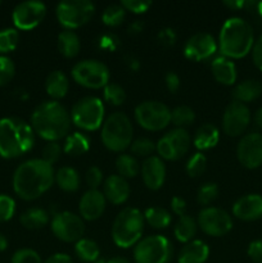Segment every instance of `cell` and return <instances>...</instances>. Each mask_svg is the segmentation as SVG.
Listing matches in <instances>:
<instances>
[{
	"label": "cell",
	"instance_id": "003e7915",
	"mask_svg": "<svg viewBox=\"0 0 262 263\" xmlns=\"http://www.w3.org/2000/svg\"><path fill=\"white\" fill-rule=\"evenodd\" d=\"M0 5H2V2H0Z\"/></svg>",
	"mask_w": 262,
	"mask_h": 263
},
{
	"label": "cell",
	"instance_id": "cb8c5ba5",
	"mask_svg": "<svg viewBox=\"0 0 262 263\" xmlns=\"http://www.w3.org/2000/svg\"><path fill=\"white\" fill-rule=\"evenodd\" d=\"M212 74L217 82L222 85H234L236 81V67L231 59L226 57H216L211 63Z\"/></svg>",
	"mask_w": 262,
	"mask_h": 263
},
{
	"label": "cell",
	"instance_id": "1f68e13d",
	"mask_svg": "<svg viewBox=\"0 0 262 263\" xmlns=\"http://www.w3.org/2000/svg\"><path fill=\"white\" fill-rule=\"evenodd\" d=\"M90 149V139L82 133H73L66 138L63 152L68 156H82Z\"/></svg>",
	"mask_w": 262,
	"mask_h": 263
},
{
	"label": "cell",
	"instance_id": "4dcf8cb0",
	"mask_svg": "<svg viewBox=\"0 0 262 263\" xmlns=\"http://www.w3.org/2000/svg\"><path fill=\"white\" fill-rule=\"evenodd\" d=\"M198 223L192 216L184 215L179 217L176 225L174 228L175 238L180 241V243H189V241L194 240V236L197 234Z\"/></svg>",
	"mask_w": 262,
	"mask_h": 263
},
{
	"label": "cell",
	"instance_id": "11a10c76",
	"mask_svg": "<svg viewBox=\"0 0 262 263\" xmlns=\"http://www.w3.org/2000/svg\"><path fill=\"white\" fill-rule=\"evenodd\" d=\"M158 37L161 43L164 44V45H174L175 41H176V33L171 28H164V30L159 32Z\"/></svg>",
	"mask_w": 262,
	"mask_h": 263
},
{
	"label": "cell",
	"instance_id": "4316f807",
	"mask_svg": "<svg viewBox=\"0 0 262 263\" xmlns=\"http://www.w3.org/2000/svg\"><path fill=\"white\" fill-rule=\"evenodd\" d=\"M262 94V84L258 80H244L236 85L233 90L234 100L240 103H249L256 100Z\"/></svg>",
	"mask_w": 262,
	"mask_h": 263
},
{
	"label": "cell",
	"instance_id": "e0dca14e",
	"mask_svg": "<svg viewBox=\"0 0 262 263\" xmlns=\"http://www.w3.org/2000/svg\"><path fill=\"white\" fill-rule=\"evenodd\" d=\"M236 156L246 168L262 166V135L258 133L247 134L240 139L236 148Z\"/></svg>",
	"mask_w": 262,
	"mask_h": 263
},
{
	"label": "cell",
	"instance_id": "f546056e",
	"mask_svg": "<svg viewBox=\"0 0 262 263\" xmlns=\"http://www.w3.org/2000/svg\"><path fill=\"white\" fill-rule=\"evenodd\" d=\"M20 222L28 230H39L49 223V213L43 208H30L21 215Z\"/></svg>",
	"mask_w": 262,
	"mask_h": 263
},
{
	"label": "cell",
	"instance_id": "8d00e7d4",
	"mask_svg": "<svg viewBox=\"0 0 262 263\" xmlns=\"http://www.w3.org/2000/svg\"><path fill=\"white\" fill-rule=\"evenodd\" d=\"M195 113L188 105H179L171 110V122L174 123L176 127L184 128L185 126H189L194 122Z\"/></svg>",
	"mask_w": 262,
	"mask_h": 263
},
{
	"label": "cell",
	"instance_id": "9c48e42d",
	"mask_svg": "<svg viewBox=\"0 0 262 263\" xmlns=\"http://www.w3.org/2000/svg\"><path fill=\"white\" fill-rule=\"evenodd\" d=\"M95 13V5L90 0H64L57 5L55 15L64 30H76L86 25Z\"/></svg>",
	"mask_w": 262,
	"mask_h": 263
},
{
	"label": "cell",
	"instance_id": "ee69618b",
	"mask_svg": "<svg viewBox=\"0 0 262 263\" xmlns=\"http://www.w3.org/2000/svg\"><path fill=\"white\" fill-rule=\"evenodd\" d=\"M62 152H63V149H62V146L59 145L58 141H49L48 144H46L45 146H44L43 149V161L46 162L48 164H50V166H53L54 163H57V162L59 161V158H61L62 156Z\"/></svg>",
	"mask_w": 262,
	"mask_h": 263
},
{
	"label": "cell",
	"instance_id": "6125c7cd",
	"mask_svg": "<svg viewBox=\"0 0 262 263\" xmlns=\"http://www.w3.org/2000/svg\"><path fill=\"white\" fill-rule=\"evenodd\" d=\"M8 248V239L4 234L0 233V252H4Z\"/></svg>",
	"mask_w": 262,
	"mask_h": 263
},
{
	"label": "cell",
	"instance_id": "7bdbcfd3",
	"mask_svg": "<svg viewBox=\"0 0 262 263\" xmlns=\"http://www.w3.org/2000/svg\"><path fill=\"white\" fill-rule=\"evenodd\" d=\"M15 74V66L9 57L0 55V86H5Z\"/></svg>",
	"mask_w": 262,
	"mask_h": 263
},
{
	"label": "cell",
	"instance_id": "ab89813d",
	"mask_svg": "<svg viewBox=\"0 0 262 263\" xmlns=\"http://www.w3.org/2000/svg\"><path fill=\"white\" fill-rule=\"evenodd\" d=\"M130 149L134 156L149 158V157H152L153 152L156 151V144L148 138H139L131 143Z\"/></svg>",
	"mask_w": 262,
	"mask_h": 263
},
{
	"label": "cell",
	"instance_id": "ffe728a7",
	"mask_svg": "<svg viewBox=\"0 0 262 263\" xmlns=\"http://www.w3.org/2000/svg\"><path fill=\"white\" fill-rule=\"evenodd\" d=\"M105 204H107V199L103 192L89 189L80 199V217L86 221L98 220L104 213Z\"/></svg>",
	"mask_w": 262,
	"mask_h": 263
},
{
	"label": "cell",
	"instance_id": "83f0119b",
	"mask_svg": "<svg viewBox=\"0 0 262 263\" xmlns=\"http://www.w3.org/2000/svg\"><path fill=\"white\" fill-rule=\"evenodd\" d=\"M80 175L74 168L68 166L61 167L54 174V182L66 193H74L80 187Z\"/></svg>",
	"mask_w": 262,
	"mask_h": 263
},
{
	"label": "cell",
	"instance_id": "d6a6232c",
	"mask_svg": "<svg viewBox=\"0 0 262 263\" xmlns=\"http://www.w3.org/2000/svg\"><path fill=\"white\" fill-rule=\"evenodd\" d=\"M74 252L76 256L81 259L82 262L94 263L98 261L100 257V248L94 240L91 239H80L74 244Z\"/></svg>",
	"mask_w": 262,
	"mask_h": 263
},
{
	"label": "cell",
	"instance_id": "484cf974",
	"mask_svg": "<svg viewBox=\"0 0 262 263\" xmlns=\"http://www.w3.org/2000/svg\"><path fill=\"white\" fill-rule=\"evenodd\" d=\"M45 90L49 97L53 98L54 100L62 99L67 95L69 90V81L66 73L62 71H53L49 73L45 81Z\"/></svg>",
	"mask_w": 262,
	"mask_h": 263
},
{
	"label": "cell",
	"instance_id": "c3c4849f",
	"mask_svg": "<svg viewBox=\"0 0 262 263\" xmlns=\"http://www.w3.org/2000/svg\"><path fill=\"white\" fill-rule=\"evenodd\" d=\"M85 179H86L87 186L91 190H98V187L102 185L103 182V172L99 167L91 166L86 171V175H85Z\"/></svg>",
	"mask_w": 262,
	"mask_h": 263
},
{
	"label": "cell",
	"instance_id": "f907efd6",
	"mask_svg": "<svg viewBox=\"0 0 262 263\" xmlns=\"http://www.w3.org/2000/svg\"><path fill=\"white\" fill-rule=\"evenodd\" d=\"M248 257L254 263H262V240H254L248 247Z\"/></svg>",
	"mask_w": 262,
	"mask_h": 263
},
{
	"label": "cell",
	"instance_id": "681fc988",
	"mask_svg": "<svg viewBox=\"0 0 262 263\" xmlns=\"http://www.w3.org/2000/svg\"><path fill=\"white\" fill-rule=\"evenodd\" d=\"M120 46V41L112 33H107V35H103L99 37V48L104 49V50L113 51Z\"/></svg>",
	"mask_w": 262,
	"mask_h": 263
},
{
	"label": "cell",
	"instance_id": "7dc6e473",
	"mask_svg": "<svg viewBox=\"0 0 262 263\" xmlns=\"http://www.w3.org/2000/svg\"><path fill=\"white\" fill-rule=\"evenodd\" d=\"M121 5L125 10L135 14H143L152 7L151 0H122Z\"/></svg>",
	"mask_w": 262,
	"mask_h": 263
},
{
	"label": "cell",
	"instance_id": "74e56055",
	"mask_svg": "<svg viewBox=\"0 0 262 263\" xmlns=\"http://www.w3.org/2000/svg\"><path fill=\"white\" fill-rule=\"evenodd\" d=\"M103 97L107 103L112 105H121L125 103L126 100V92L121 85L115 84V82H109L103 89Z\"/></svg>",
	"mask_w": 262,
	"mask_h": 263
},
{
	"label": "cell",
	"instance_id": "816d5d0a",
	"mask_svg": "<svg viewBox=\"0 0 262 263\" xmlns=\"http://www.w3.org/2000/svg\"><path fill=\"white\" fill-rule=\"evenodd\" d=\"M252 59H253L257 68L262 71V35L253 44V48H252Z\"/></svg>",
	"mask_w": 262,
	"mask_h": 263
},
{
	"label": "cell",
	"instance_id": "94428289",
	"mask_svg": "<svg viewBox=\"0 0 262 263\" xmlns=\"http://www.w3.org/2000/svg\"><path fill=\"white\" fill-rule=\"evenodd\" d=\"M127 64H128V67H130V68L133 69V71H138L139 67H140V62H139L136 58H133V57H131V58L128 59Z\"/></svg>",
	"mask_w": 262,
	"mask_h": 263
},
{
	"label": "cell",
	"instance_id": "277c9868",
	"mask_svg": "<svg viewBox=\"0 0 262 263\" xmlns=\"http://www.w3.org/2000/svg\"><path fill=\"white\" fill-rule=\"evenodd\" d=\"M254 33L252 26L239 17H231L225 21L218 35V50L222 57L239 59L252 51Z\"/></svg>",
	"mask_w": 262,
	"mask_h": 263
},
{
	"label": "cell",
	"instance_id": "f35d334b",
	"mask_svg": "<svg viewBox=\"0 0 262 263\" xmlns=\"http://www.w3.org/2000/svg\"><path fill=\"white\" fill-rule=\"evenodd\" d=\"M20 41L17 28H4L0 31V53H10L14 50Z\"/></svg>",
	"mask_w": 262,
	"mask_h": 263
},
{
	"label": "cell",
	"instance_id": "30bf717a",
	"mask_svg": "<svg viewBox=\"0 0 262 263\" xmlns=\"http://www.w3.org/2000/svg\"><path fill=\"white\" fill-rule=\"evenodd\" d=\"M136 123L144 130L161 131L171 123V110L157 100H145L136 105L134 112Z\"/></svg>",
	"mask_w": 262,
	"mask_h": 263
},
{
	"label": "cell",
	"instance_id": "db71d44e",
	"mask_svg": "<svg viewBox=\"0 0 262 263\" xmlns=\"http://www.w3.org/2000/svg\"><path fill=\"white\" fill-rule=\"evenodd\" d=\"M164 81H166V86L170 92H176L180 89V79L175 72H169Z\"/></svg>",
	"mask_w": 262,
	"mask_h": 263
},
{
	"label": "cell",
	"instance_id": "8992f818",
	"mask_svg": "<svg viewBox=\"0 0 262 263\" xmlns=\"http://www.w3.org/2000/svg\"><path fill=\"white\" fill-rule=\"evenodd\" d=\"M134 128L130 118L123 112H115L105 118L102 126V143L110 152L121 153L130 148Z\"/></svg>",
	"mask_w": 262,
	"mask_h": 263
},
{
	"label": "cell",
	"instance_id": "7c38bea8",
	"mask_svg": "<svg viewBox=\"0 0 262 263\" xmlns=\"http://www.w3.org/2000/svg\"><path fill=\"white\" fill-rule=\"evenodd\" d=\"M192 138L185 128H174L164 134L158 143L156 144V151L159 158L166 161H179L189 152Z\"/></svg>",
	"mask_w": 262,
	"mask_h": 263
},
{
	"label": "cell",
	"instance_id": "60d3db41",
	"mask_svg": "<svg viewBox=\"0 0 262 263\" xmlns=\"http://www.w3.org/2000/svg\"><path fill=\"white\" fill-rule=\"evenodd\" d=\"M205 167H207V158L204 154L198 152V153L193 154L188 161L186 174L190 177H198L205 171Z\"/></svg>",
	"mask_w": 262,
	"mask_h": 263
},
{
	"label": "cell",
	"instance_id": "680465c9",
	"mask_svg": "<svg viewBox=\"0 0 262 263\" xmlns=\"http://www.w3.org/2000/svg\"><path fill=\"white\" fill-rule=\"evenodd\" d=\"M144 28V23L141 21H134L130 26H128V32L130 33H140Z\"/></svg>",
	"mask_w": 262,
	"mask_h": 263
},
{
	"label": "cell",
	"instance_id": "9a60e30c",
	"mask_svg": "<svg viewBox=\"0 0 262 263\" xmlns=\"http://www.w3.org/2000/svg\"><path fill=\"white\" fill-rule=\"evenodd\" d=\"M46 14V7L43 2L28 0L22 2L13 9L12 20L18 30H32L40 25Z\"/></svg>",
	"mask_w": 262,
	"mask_h": 263
},
{
	"label": "cell",
	"instance_id": "d590c367",
	"mask_svg": "<svg viewBox=\"0 0 262 263\" xmlns=\"http://www.w3.org/2000/svg\"><path fill=\"white\" fill-rule=\"evenodd\" d=\"M126 10L123 9L122 5L112 4L108 5L102 14V21L108 27H117L125 21Z\"/></svg>",
	"mask_w": 262,
	"mask_h": 263
},
{
	"label": "cell",
	"instance_id": "836d02e7",
	"mask_svg": "<svg viewBox=\"0 0 262 263\" xmlns=\"http://www.w3.org/2000/svg\"><path fill=\"white\" fill-rule=\"evenodd\" d=\"M144 220L154 229H166L171 225L172 216L164 208L152 207L144 212Z\"/></svg>",
	"mask_w": 262,
	"mask_h": 263
},
{
	"label": "cell",
	"instance_id": "6f0895ef",
	"mask_svg": "<svg viewBox=\"0 0 262 263\" xmlns=\"http://www.w3.org/2000/svg\"><path fill=\"white\" fill-rule=\"evenodd\" d=\"M223 5L230 8V9L238 10L241 9L243 7H246L247 2H244V0H226V2H223Z\"/></svg>",
	"mask_w": 262,
	"mask_h": 263
},
{
	"label": "cell",
	"instance_id": "f1b7e54d",
	"mask_svg": "<svg viewBox=\"0 0 262 263\" xmlns=\"http://www.w3.org/2000/svg\"><path fill=\"white\" fill-rule=\"evenodd\" d=\"M81 43L74 31L64 30L58 35V50L64 58H74L80 53Z\"/></svg>",
	"mask_w": 262,
	"mask_h": 263
},
{
	"label": "cell",
	"instance_id": "52a82bcc",
	"mask_svg": "<svg viewBox=\"0 0 262 263\" xmlns=\"http://www.w3.org/2000/svg\"><path fill=\"white\" fill-rule=\"evenodd\" d=\"M71 121L84 131H95L104 122V104L97 97H84L72 107Z\"/></svg>",
	"mask_w": 262,
	"mask_h": 263
},
{
	"label": "cell",
	"instance_id": "ba28073f",
	"mask_svg": "<svg viewBox=\"0 0 262 263\" xmlns=\"http://www.w3.org/2000/svg\"><path fill=\"white\" fill-rule=\"evenodd\" d=\"M174 254L171 243L163 235H151L141 238L134 247L135 263H170Z\"/></svg>",
	"mask_w": 262,
	"mask_h": 263
},
{
	"label": "cell",
	"instance_id": "6da1fadb",
	"mask_svg": "<svg viewBox=\"0 0 262 263\" xmlns=\"http://www.w3.org/2000/svg\"><path fill=\"white\" fill-rule=\"evenodd\" d=\"M53 166L43 159L23 162L13 175V190L23 200H35L48 192L54 184Z\"/></svg>",
	"mask_w": 262,
	"mask_h": 263
},
{
	"label": "cell",
	"instance_id": "44dd1931",
	"mask_svg": "<svg viewBox=\"0 0 262 263\" xmlns=\"http://www.w3.org/2000/svg\"><path fill=\"white\" fill-rule=\"evenodd\" d=\"M233 215L243 221H254L262 217V197L248 194L239 198L233 205Z\"/></svg>",
	"mask_w": 262,
	"mask_h": 263
},
{
	"label": "cell",
	"instance_id": "603a6c76",
	"mask_svg": "<svg viewBox=\"0 0 262 263\" xmlns=\"http://www.w3.org/2000/svg\"><path fill=\"white\" fill-rule=\"evenodd\" d=\"M210 256V248L202 240L189 241L182 247L179 253V263H204Z\"/></svg>",
	"mask_w": 262,
	"mask_h": 263
},
{
	"label": "cell",
	"instance_id": "9f6ffc18",
	"mask_svg": "<svg viewBox=\"0 0 262 263\" xmlns=\"http://www.w3.org/2000/svg\"><path fill=\"white\" fill-rule=\"evenodd\" d=\"M44 263H73L71 257L66 253H55L49 257Z\"/></svg>",
	"mask_w": 262,
	"mask_h": 263
},
{
	"label": "cell",
	"instance_id": "e7e4bbea",
	"mask_svg": "<svg viewBox=\"0 0 262 263\" xmlns=\"http://www.w3.org/2000/svg\"><path fill=\"white\" fill-rule=\"evenodd\" d=\"M257 10H258V13L261 14V17H262V2L257 3Z\"/></svg>",
	"mask_w": 262,
	"mask_h": 263
},
{
	"label": "cell",
	"instance_id": "5bb4252c",
	"mask_svg": "<svg viewBox=\"0 0 262 263\" xmlns=\"http://www.w3.org/2000/svg\"><path fill=\"white\" fill-rule=\"evenodd\" d=\"M198 228L208 236L226 235L233 228L231 216L226 211L217 207H204L199 212L197 218Z\"/></svg>",
	"mask_w": 262,
	"mask_h": 263
},
{
	"label": "cell",
	"instance_id": "be15d7a7",
	"mask_svg": "<svg viewBox=\"0 0 262 263\" xmlns=\"http://www.w3.org/2000/svg\"><path fill=\"white\" fill-rule=\"evenodd\" d=\"M105 263H131L127 258H123V257H113V258L107 259Z\"/></svg>",
	"mask_w": 262,
	"mask_h": 263
},
{
	"label": "cell",
	"instance_id": "b9f144b4",
	"mask_svg": "<svg viewBox=\"0 0 262 263\" xmlns=\"http://www.w3.org/2000/svg\"><path fill=\"white\" fill-rule=\"evenodd\" d=\"M218 197V186L213 182H207L198 190L197 200L200 205L208 207L211 203L215 202Z\"/></svg>",
	"mask_w": 262,
	"mask_h": 263
},
{
	"label": "cell",
	"instance_id": "7402d4cb",
	"mask_svg": "<svg viewBox=\"0 0 262 263\" xmlns=\"http://www.w3.org/2000/svg\"><path fill=\"white\" fill-rule=\"evenodd\" d=\"M103 194L107 202L115 205L123 204L130 197V185L127 180L121 177L120 175H110L104 181Z\"/></svg>",
	"mask_w": 262,
	"mask_h": 263
},
{
	"label": "cell",
	"instance_id": "2e32d148",
	"mask_svg": "<svg viewBox=\"0 0 262 263\" xmlns=\"http://www.w3.org/2000/svg\"><path fill=\"white\" fill-rule=\"evenodd\" d=\"M251 122V112L244 103L233 100L226 107L222 117L223 133L231 138L240 136Z\"/></svg>",
	"mask_w": 262,
	"mask_h": 263
},
{
	"label": "cell",
	"instance_id": "3957f363",
	"mask_svg": "<svg viewBox=\"0 0 262 263\" xmlns=\"http://www.w3.org/2000/svg\"><path fill=\"white\" fill-rule=\"evenodd\" d=\"M35 135L30 123L18 117L0 120V156L12 159L23 156L35 145Z\"/></svg>",
	"mask_w": 262,
	"mask_h": 263
},
{
	"label": "cell",
	"instance_id": "7a4b0ae2",
	"mask_svg": "<svg viewBox=\"0 0 262 263\" xmlns=\"http://www.w3.org/2000/svg\"><path fill=\"white\" fill-rule=\"evenodd\" d=\"M71 123V116L61 103L46 100L35 108L31 115L30 125L33 133L49 143L67 138Z\"/></svg>",
	"mask_w": 262,
	"mask_h": 263
},
{
	"label": "cell",
	"instance_id": "8fae6325",
	"mask_svg": "<svg viewBox=\"0 0 262 263\" xmlns=\"http://www.w3.org/2000/svg\"><path fill=\"white\" fill-rule=\"evenodd\" d=\"M72 79L87 89H104L109 84V69L97 59H84L73 66L71 71Z\"/></svg>",
	"mask_w": 262,
	"mask_h": 263
},
{
	"label": "cell",
	"instance_id": "f5cc1de1",
	"mask_svg": "<svg viewBox=\"0 0 262 263\" xmlns=\"http://www.w3.org/2000/svg\"><path fill=\"white\" fill-rule=\"evenodd\" d=\"M171 210L179 217L186 215V202L180 197H174L171 199Z\"/></svg>",
	"mask_w": 262,
	"mask_h": 263
},
{
	"label": "cell",
	"instance_id": "03108f58",
	"mask_svg": "<svg viewBox=\"0 0 262 263\" xmlns=\"http://www.w3.org/2000/svg\"><path fill=\"white\" fill-rule=\"evenodd\" d=\"M94 263H105L104 259H98V261H95Z\"/></svg>",
	"mask_w": 262,
	"mask_h": 263
},
{
	"label": "cell",
	"instance_id": "e575fe53",
	"mask_svg": "<svg viewBox=\"0 0 262 263\" xmlns=\"http://www.w3.org/2000/svg\"><path fill=\"white\" fill-rule=\"evenodd\" d=\"M116 168L118 175L123 179H133L140 172V164L135 157L130 154H120L116 159Z\"/></svg>",
	"mask_w": 262,
	"mask_h": 263
},
{
	"label": "cell",
	"instance_id": "4fadbf2b",
	"mask_svg": "<svg viewBox=\"0 0 262 263\" xmlns=\"http://www.w3.org/2000/svg\"><path fill=\"white\" fill-rule=\"evenodd\" d=\"M51 233L57 239L64 243H76L85 233L84 220L79 215L72 212H59L50 222Z\"/></svg>",
	"mask_w": 262,
	"mask_h": 263
},
{
	"label": "cell",
	"instance_id": "d6986e66",
	"mask_svg": "<svg viewBox=\"0 0 262 263\" xmlns=\"http://www.w3.org/2000/svg\"><path fill=\"white\" fill-rule=\"evenodd\" d=\"M144 185L151 190H158L163 186L166 180V166L163 159L152 156L144 161L140 167Z\"/></svg>",
	"mask_w": 262,
	"mask_h": 263
},
{
	"label": "cell",
	"instance_id": "91938a15",
	"mask_svg": "<svg viewBox=\"0 0 262 263\" xmlns=\"http://www.w3.org/2000/svg\"><path fill=\"white\" fill-rule=\"evenodd\" d=\"M254 123L259 128H262V107L259 109H257V112L254 113Z\"/></svg>",
	"mask_w": 262,
	"mask_h": 263
},
{
	"label": "cell",
	"instance_id": "f6af8a7d",
	"mask_svg": "<svg viewBox=\"0 0 262 263\" xmlns=\"http://www.w3.org/2000/svg\"><path fill=\"white\" fill-rule=\"evenodd\" d=\"M15 202L7 194H0V222H7L14 216Z\"/></svg>",
	"mask_w": 262,
	"mask_h": 263
},
{
	"label": "cell",
	"instance_id": "bcb514c9",
	"mask_svg": "<svg viewBox=\"0 0 262 263\" xmlns=\"http://www.w3.org/2000/svg\"><path fill=\"white\" fill-rule=\"evenodd\" d=\"M12 263H43L40 256L36 251L30 248H22L14 252L12 257Z\"/></svg>",
	"mask_w": 262,
	"mask_h": 263
},
{
	"label": "cell",
	"instance_id": "d4e9b609",
	"mask_svg": "<svg viewBox=\"0 0 262 263\" xmlns=\"http://www.w3.org/2000/svg\"><path fill=\"white\" fill-rule=\"evenodd\" d=\"M220 140V131L212 123H204L194 134L193 144L198 151H208L217 145Z\"/></svg>",
	"mask_w": 262,
	"mask_h": 263
},
{
	"label": "cell",
	"instance_id": "5b68a950",
	"mask_svg": "<svg viewBox=\"0 0 262 263\" xmlns=\"http://www.w3.org/2000/svg\"><path fill=\"white\" fill-rule=\"evenodd\" d=\"M144 215L138 208H123L113 221L112 239L120 248H131L141 240L144 231Z\"/></svg>",
	"mask_w": 262,
	"mask_h": 263
},
{
	"label": "cell",
	"instance_id": "ac0fdd59",
	"mask_svg": "<svg viewBox=\"0 0 262 263\" xmlns=\"http://www.w3.org/2000/svg\"><path fill=\"white\" fill-rule=\"evenodd\" d=\"M217 49V41L211 33L198 32L188 39L184 46V54L189 61L200 62L215 55Z\"/></svg>",
	"mask_w": 262,
	"mask_h": 263
}]
</instances>
